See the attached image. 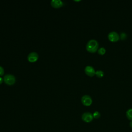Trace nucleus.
<instances>
[{"mask_svg":"<svg viewBox=\"0 0 132 132\" xmlns=\"http://www.w3.org/2000/svg\"><path fill=\"white\" fill-rule=\"evenodd\" d=\"M98 47V42L95 39H91L89 40L86 45L87 51L91 53H94L96 52L99 48Z\"/></svg>","mask_w":132,"mask_h":132,"instance_id":"1","label":"nucleus"},{"mask_svg":"<svg viewBox=\"0 0 132 132\" xmlns=\"http://www.w3.org/2000/svg\"><path fill=\"white\" fill-rule=\"evenodd\" d=\"M4 81L8 85H12L15 82V77L10 74H7L4 75L3 78Z\"/></svg>","mask_w":132,"mask_h":132,"instance_id":"2","label":"nucleus"},{"mask_svg":"<svg viewBox=\"0 0 132 132\" xmlns=\"http://www.w3.org/2000/svg\"><path fill=\"white\" fill-rule=\"evenodd\" d=\"M108 40L111 42H116L120 40L119 34L114 31H110L107 35Z\"/></svg>","mask_w":132,"mask_h":132,"instance_id":"3","label":"nucleus"},{"mask_svg":"<svg viewBox=\"0 0 132 132\" xmlns=\"http://www.w3.org/2000/svg\"><path fill=\"white\" fill-rule=\"evenodd\" d=\"M81 102L84 106H89L92 103V99L90 95L86 94L81 97Z\"/></svg>","mask_w":132,"mask_h":132,"instance_id":"4","label":"nucleus"},{"mask_svg":"<svg viewBox=\"0 0 132 132\" xmlns=\"http://www.w3.org/2000/svg\"><path fill=\"white\" fill-rule=\"evenodd\" d=\"M93 117L92 113L89 112H86L82 113L81 116V119L83 121L86 123H90L91 122L93 119Z\"/></svg>","mask_w":132,"mask_h":132,"instance_id":"5","label":"nucleus"},{"mask_svg":"<svg viewBox=\"0 0 132 132\" xmlns=\"http://www.w3.org/2000/svg\"><path fill=\"white\" fill-rule=\"evenodd\" d=\"M85 73L86 74L89 76L93 77L95 75V71L94 68L91 65H87L85 68Z\"/></svg>","mask_w":132,"mask_h":132,"instance_id":"6","label":"nucleus"},{"mask_svg":"<svg viewBox=\"0 0 132 132\" xmlns=\"http://www.w3.org/2000/svg\"><path fill=\"white\" fill-rule=\"evenodd\" d=\"M39 58V55L37 53L35 52H32L30 53L27 56L28 60L30 62H36Z\"/></svg>","mask_w":132,"mask_h":132,"instance_id":"7","label":"nucleus"},{"mask_svg":"<svg viewBox=\"0 0 132 132\" xmlns=\"http://www.w3.org/2000/svg\"><path fill=\"white\" fill-rule=\"evenodd\" d=\"M51 5L55 8H59L64 5V3L61 0H52Z\"/></svg>","mask_w":132,"mask_h":132,"instance_id":"8","label":"nucleus"},{"mask_svg":"<svg viewBox=\"0 0 132 132\" xmlns=\"http://www.w3.org/2000/svg\"><path fill=\"white\" fill-rule=\"evenodd\" d=\"M126 116L129 120L132 121V108H129L126 111Z\"/></svg>","mask_w":132,"mask_h":132,"instance_id":"9","label":"nucleus"},{"mask_svg":"<svg viewBox=\"0 0 132 132\" xmlns=\"http://www.w3.org/2000/svg\"><path fill=\"white\" fill-rule=\"evenodd\" d=\"M95 75L97 77L101 78L104 76V72L102 70H97V71H95Z\"/></svg>","mask_w":132,"mask_h":132,"instance_id":"10","label":"nucleus"},{"mask_svg":"<svg viewBox=\"0 0 132 132\" xmlns=\"http://www.w3.org/2000/svg\"><path fill=\"white\" fill-rule=\"evenodd\" d=\"M97 52V53H98V54L99 55H104L106 53V49H105V47H100V48H99L98 49Z\"/></svg>","mask_w":132,"mask_h":132,"instance_id":"11","label":"nucleus"},{"mask_svg":"<svg viewBox=\"0 0 132 132\" xmlns=\"http://www.w3.org/2000/svg\"><path fill=\"white\" fill-rule=\"evenodd\" d=\"M93 118L94 119H99L101 117V113L97 111H94L93 113Z\"/></svg>","mask_w":132,"mask_h":132,"instance_id":"12","label":"nucleus"},{"mask_svg":"<svg viewBox=\"0 0 132 132\" xmlns=\"http://www.w3.org/2000/svg\"><path fill=\"white\" fill-rule=\"evenodd\" d=\"M127 38V35L125 32H122L120 35V39H121L122 40H124Z\"/></svg>","mask_w":132,"mask_h":132,"instance_id":"13","label":"nucleus"},{"mask_svg":"<svg viewBox=\"0 0 132 132\" xmlns=\"http://www.w3.org/2000/svg\"><path fill=\"white\" fill-rule=\"evenodd\" d=\"M4 74V68L0 65V76L3 75Z\"/></svg>","mask_w":132,"mask_h":132,"instance_id":"14","label":"nucleus"},{"mask_svg":"<svg viewBox=\"0 0 132 132\" xmlns=\"http://www.w3.org/2000/svg\"><path fill=\"white\" fill-rule=\"evenodd\" d=\"M4 80V79H3V78H2V77H1V76H0V84H1L2 82H3V81Z\"/></svg>","mask_w":132,"mask_h":132,"instance_id":"15","label":"nucleus"},{"mask_svg":"<svg viewBox=\"0 0 132 132\" xmlns=\"http://www.w3.org/2000/svg\"><path fill=\"white\" fill-rule=\"evenodd\" d=\"M129 126H130V127L132 128V121H131L130 122V123H129Z\"/></svg>","mask_w":132,"mask_h":132,"instance_id":"16","label":"nucleus"}]
</instances>
